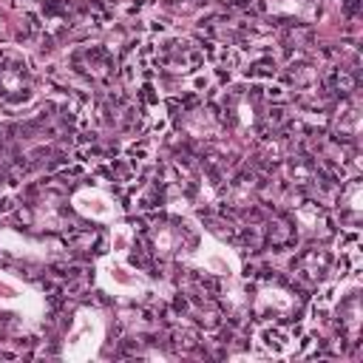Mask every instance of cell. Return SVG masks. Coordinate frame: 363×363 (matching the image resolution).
Listing matches in <instances>:
<instances>
[{"label": "cell", "mask_w": 363, "mask_h": 363, "mask_svg": "<svg viewBox=\"0 0 363 363\" xmlns=\"http://www.w3.org/2000/svg\"><path fill=\"white\" fill-rule=\"evenodd\" d=\"M261 190H264V182L252 167H241L224 182V199L235 210H252L261 199Z\"/></svg>", "instance_id": "30bf717a"}, {"label": "cell", "mask_w": 363, "mask_h": 363, "mask_svg": "<svg viewBox=\"0 0 363 363\" xmlns=\"http://www.w3.org/2000/svg\"><path fill=\"white\" fill-rule=\"evenodd\" d=\"M179 128H182L184 139L201 142L204 147L216 145V142H218V133L227 130L224 122H221V116H218L213 108H207V105L184 108V111H182V119H179Z\"/></svg>", "instance_id": "9c48e42d"}, {"label": "cell", "mask_w": 363, "mask_h": 363, "mask_svg": "<svg viewBox=\"0 0 363 363\" xmlns=\"http://www.w3.org/2000/svg\"><path fill=\"white\" fill-rule=\"evenodd\" d=\"M164 343H170V346H176L179 352H193V349H199V335L193 332V329H187V326H176L173 332H170V340H164Z\"/></svg>", "instance_id": "e0dca14e"}, {"label": "cell", "mask_w": 363, "mask_h": 363, "mask_svg": "<svg viewBox=\"0 0 363 363\" xmlns=\"http://www.w3.org/2000/svg\"><path fill=\"white\" fill-rule=\"evenodd\" d=\"M306 295L303 286L295 284L292 278L284 275H272L267 272L264 278H258L255 289H252V315L258 320H275V323H289L298 320L303 312Z\"/></svg>", "instance_id": "6da1fadb"}, {"label": "cell", "mask_w": 363, "mask_h": 363, "mask_svg": "<svg viewBox=\"0 0 363 363\" xmlns=\"http://www.w3.org/2000/svg\"><path fill=\"white\" fill-rule=\"evenodd\" d=\"M298 244V230L289 218V213H269L261 218V247L267 250H292Z\"/></svg>", "instance_id": "8fae6325"}, {"label": "cell", "mask_w": 363, "mask_h": 363, "mask_svg": "<svg viewBox=\"0 0 363 363\" xmlns=\"http://www.w3.org/2000/svg\"><path fill=\"white\" fill-rule=\"evenodd\" d=\"M221 122L224 128L241 136L264 133V94L252 85H235L221 96Z\"/></svg>", "instance_id": "7a4b0ae2"}, {"label": "cell", "mask_w": 363, "mask_h": 363, "mask_svg": "<svg viewBox=\"0 0 363 363\" xmlns=\"http://www.w3.org/2000/svg\"><path fill=\"white\" fill-rule=\"evenodd\" d=\"M289 218H292V224L298 230V238H303V241H329L335 235L332 213L318 199L301 196V201L292 204Z\"/></svg>", "instance_id": "8992f818"}, {"label": "cell", "mask_w": 363, "mask_h": 363, "mask_svg": "<svg viewBox=\"0 0 363 363\" xmlns=\"http://www.w3.org/2000/svg\"><path fill=\"white\" fill-rule=\"evenodd\" d=\"M71 68L88 82L105 85L113 79L116 60H113V51L105 45H79L71 51Z\"/></svg>", "instance_id": "ba28073f"}, {"label": "cell", "mask_w": 363, "mask_h": 363, "mask_svg": "<svg viewBox=\"0 0 363 363\" xmlns=\"http://www.w3.org/2000/svg\"><path fill=\"white\" fill-rule=\"evenodd\" d=\"M0 335H3V323H0Z\"/></svg>", "instance_id": "7402d4cb"}, {"label": "cell", "mask_w": 363, "mask_h": 363, "mask_svg": "<svg viewBox=\"0 0 363 363\" xmlns=\"http://www.w3.org/2000/svg\"><path fill=\"white\" fill-rule=\"evenodd\" d=\"M167 6L176 9V11H196L199 0H167Z\"/></svg>", "instance_id": "d6986e66"}, {"label": "cell", "mask_w": 363, "mask_h": 363, "mask_svg": "<svg viewBox=\"0 0 363 363\" xmlns=\"http://www.w3.org/2000/svg\"><path fill=\"white\" fill-rule=\"evenodd\" d=\"M193 247H196V233L182 218H173V216L153 221L145 233V250L159 264H170L179 255L190 252Z\"/></svg>", "instance_id": "3957f363"}, {"label": "cell", "mask_w": 363, "mask_h": 363, "mask_svg": "<svg viewBox=\"0 0 363 363\" xmlns=\"http://www.w3.org/2000/svg\"><path fill=\"white\" fill-rule=\"evenodd\" d=\"M335 139L346 142V145H354L357 147V136H360V102L357 96H340V105H337V113H335Z\"/></svg>", "instance_id": "7c38bea8"}, {"label": "cell", "mask_w": 363, "mask_h": 363, "mask_svg": "<svg viewBox=\"0 0 363 363\" xmlns=\"http://www.w3.org/2000/svg\"><path fill=\"white\" fill-rule=\"evenodd\" d=\"M275 57L272 54H267V51H261L258 57H252L250 62H247V74L250 77H272L275 74Z\"/></svg>", "instance_id": "ac0fdd59"}, {"label": "cell", "mask_w": 363, "mask_h": 363, "mask_svg": "<svg viewBox=\"0 0 363 363\" xmlns=\"http://www.w3.org/2000/svg\"><path fill=\"white\" fill-rule=\"evenodd\" d=\"M40 3H45V0H40Z\"/></svg>", "instance_id": "603a6c76"}, {"label": "cell", "mask_w": 363, "mask_h": 363, "mask_svg": "<svg viewBox=\"0 0 363 363\" xmlns=\"http://www.w3.org/2000/svg\"><path fill=\"white\" fill-rule=\"evenodd\" d=\"M286 82L295 88V94L301 91H309L315 85H320V65L309 57H295L289 65H286Z\"/></svg>", "instance_id": "9a60e30c"}, {"label": "cell", "mask_w": 363, "mask_h": 363, "mask_svg": "<svg viewBox=\"0 0 363 363\" xmlns=\"http://www.w3.org/2000/svg\"><path fill=\"white\" fill-rule=\"evenodd\" d=\"M337 216L346 227H360L363 218V182L352 176L340 190H337Z\"/></svg>", "instance_id": "5bb4252c"}, {"label": "cell", "mask_w": 363, "mask_h": 363, "mask_svg": "<svg viewBox=\"0 0 363 363\" xmlns=\"http://www.w3.org/2000/svg\"><path fill=\"white\" fill-rule=\"evenodd\" d=\"M156 65H159V71H164L170 77H187V74H196L199 68H204V51L187 37H170L159 45Z\"/></svg>", "instance_id": "5b68a950"}, {"label": "cell", "mask_w": 363, "mask_h": 363, "mask_svg": "<svg viewBox=\"0 0 363 363\" xmlns=\"http://www.w3.org/2000/svg\"><path fill=\"white\" fill-rule=\"evenodd\" d=\"M343 9H346V14H357V0H343Z\"/></svg>", "instance_id": "44dd1931"}, {"label": "cell", "mask_w": 363, "mask_h": 363, "mask_svg": "<svg viewBox=\"0 0 363 363\" xmlns=\"http://www.w3.org/2000/svg\"><path fill=\"white\" fill-rule=\"evenodd\" d=\"M329 269H332V252L323 247V241H306V247L298 250L289 264V272H292L289 278L303 289H312L326 281Z\"/></svg>", "instance_id": "52a82bcc"}, {"label": "cell", "mask_w": 363, "mask_h": 363, "mask_svg": "<svg viewBox=\"0 0 363 363\" xmlns=\"http://www.w3.org/2000/svg\"><path fill=\"white\" fill-rule=\"evenodd\" d=\"M210 3H216V6H227V9H235V6H244V3H250V0H210Z\"/></svg>", "instance_id": "ffe728a7"}, {"label": "cell", "mask_w": 363, "mask_h": 363, "mask_svg": "<svg viewBox=\"0 0 363 363\" xmlns=\"http://www.w3.org/2000/svg\"><path fill=\"white\" fill-rule=\"evenodd\" d=\"M335 323H337V335L343 343H357L360 337V292L352 289L335 309Z\"/></svg>", "instance_id": "4fadbf2b"}, {"label": "cell", "mask_w": 363, "mask_h": 363, "mask_svg": "<svg viewBox=\"0 0 363 363\" xmlns=\"http://www.w3.org/2000/svg\"><path fill=\"white\" fill-rule=\"evenodd\" d=\"M34 82L28 62L14 48H0V102L6 105H23L31 99Z\"/></svg>", "instance_id": "277c9868"}, {"label": "cell", "mask_w": 363, "mask_h": 363, "mask_svg": "<svg viewBox=\"0 0 363 363\" xmlns=\"http://www.w3.org/2000/svg\"><path fill=\"white\" fill-rule=\"evenodd\" d=\"M315 40V31L309 23H281V45L292 51H306Z\"/></svg>", "instance_id": "2e32d148"}]
</instances>
